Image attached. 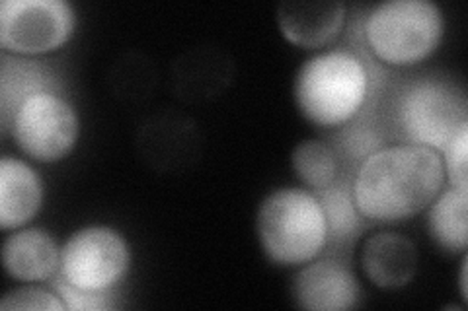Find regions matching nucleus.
Wrapping results in <instances>:
<instances>
[{
    "label": "nucleus",
    "mask_w": 468,
    "mask_h": 311,
    "mask_svg": "<svg viewBox=\"0 0 468 311\" xmlns=\"http://www.w3.org/2000/svg\"><path fill=\"white\" fill-rule=\"evenodd\" d=\"M443 183L441 154L428 146L397 144L361 161L351 191L363 218L392 224L428 209Z\"/></svg>",
    "instance_id": "obj_1"
},
{
    "label": "nucleus",
    "mask_w": 468,
    "mask_h": 311,
    "mask_svg": "<svg viewBox=\"0 0 468 311\" xmlns=\"http://www.w3.org/2000/svg\"><path fill=\"white\" fill-rule=\"evenodd\" d=\"M369 90V74L349 51H328L304 61L295 77V101L318 127H338L359 113Z\"/></svg>",
    "instance_id": "obj_2"
},
{
    "label": "nucleus",
    "mask_w": 468,
    "mask_h": 311,
    "mask_svg": "<svg viewBox=\"0 0 468 311\" xmlns=\"http://www.w3.org/2000/svg\"><path fill=\"white\" fill-rule=\"evenodd\" d=\"M256 232L263 254L280 264L309 263L328 242L324 213L314 192L292 187L277 189L261 201Z\"/></svg>",
    "instance_id": "obj_3"
},
{
    "label": "nucleus",
    "mask_w": 468,
    "mask_h": 311,
    "mask_svg": "<svg viewBox=\"0 0 468 311\" xmlns=\"http://www.w3.org/2000/svg\"><path fill=\"white\" fill-rule=\"evenodd\" d=\"M445 32L443 12L431 0H387L365 22L371 51L388 65H414L431 55Z\"/></svg>",
    "instance_id": "obj_4"
},
{
    "label": "nucleus",
    "mask_w": 468,
    "mask_h": 311,
    "mask_svg": "<svg viewBox=\"0 0 468 311\" xmlns=\"http://www.w3.org/2000/svg\"><path fill=\"white\" fill-rule=\"evenodd\" d=\"M399 123L408 144L428 146L441 154L455 132L468 123L464 94L441 80L408 86L399 99Z\"/></svg>",
    "instance_id": "obj_5"
},
{
    "label": "nucleus",
    "mask_w": 468,
    "mask_h": 311,
    "mask_svg": "<svg viewBox=\"0 0 468 311\" xmlns=\"http://www.w3.org/2000/svg\"><path fill=\"white\" fill-rule=\"evenodd\" d=\"M75 24L67 0H3L0 47L14 55L49 53L69 41Z\"/></svg>",
    "instance_id": "obj_6"
},
{
    "label": "nucleus",
    "mask_w": 468,
    "mask_h": 311,
    "mask_svg": "<svg viewBox=\"0 0 468 311\" xmlns=\"http://www.w3.org/2000/svg\"><path fill=\"white\" fill-rule=\"evenodd\" d=\"M79 129V117L70 103L55 92H43L18 109L10 135L26 156L51 164L75 148Z\"/></svg>",
    "instance_id": "obj_7"
},
{
    "label": "nucleus",
    "mask_w": 468,
    "mask_h": 311,
    "mask_svg": "<svg viewBox=\"0 0 468 311\" xmlns=\"http://www.w3.org/2000/svg\"><path fill=\"white\" fill-rule=\"evenodd\" d=\"M129 263L123 235L108 226L82 228L61 249V276L84 290H110L127 273Z\"/></svg>",
    "instance_id": "obj_8"
},
{
    "label": "nucleus",
    "mask_w": 468,
    "mask_h": 311,
    "mask_svg": "<svg viewBox=\"0 0 468 311\" xmlns=\"http://www.w3.org/2000/svg\"><path fill=\"white\" fill-rule=\"evenodd\" d=\"M291 295L299 307L309 311H346L357 306L359 288L347 266L318 261L292 278Z\"/></svg>",
    "instance_id": "obj_9"
},
{
    "label": "nucleus",
    "mask_w": 468,
    "mask_h": 311,
    "mask_svg": "<svg viewBox=\"0 0 468 311\" xmlns=\"http://www.w3.org/2000/svg\"><path fill=\"white\" fill-rule=\"evenodd\" d=\"M346 22V5L335 0L282 3L277 6V26L287 41L304 49H316L334 41Z\"/></svg>",
    "instance_id": "obj_10"
},
{
    "label": "nucleus",
    "mask_w": 468,
    "mask_h": 311,
    "mask_svg": "<svg viewBox=\"0 0 468 311\" xmlns=\"http://www.w3.org/2000/svg\"><path fill=\"white\" fill-rule=\"evenodd\" d=\"M3 264L12 278L37 283L61 269V251L48 232L27 228L10 233L5 240Z\"/></svg>",
    "instance_id": "obj_11"
},
{
    "label": "nucleus",
    "mask_w": 468,
    "mask_h": 311,
    "mask_svg": "<svg viewBox=\"0 0 468 311\" xmlns=\"http://www.w3.org/2000/svg\"><path fill=\"white\" fill-rule=\"evenodd\" d=\"M43 201V185L26 161L5 156L0 160V228H20L32 220Z\"/></svg>",
    "instance_id": "obj_12"
},
{
    "label": "nucleus",
    "mask_w": 468,
    "mask_h": 311,
    "mask_svg": "<svg viewBox=\"0 0 468 311\" xmlns=\"http://www.w3.org/2000/svg\"><path fill=\"white\" fill-rule=\"evenodd\" d=\"M361 264L365 275L380 288H399L412 280L418 254L414 244L400 233H377L363 245Z\"/></svg>",
    "instance_id": "obj_13"
},
{
    "label": "nucleus",
    "mask_w": 468,
    "mask_h": 311,
    "mask_svg": "<svg viewBox=\"0 0 468 311\" xmlns=\"http://www.w3.org/2000/svg\"><path fill=\"white\" fill-rule=\"evenodd\" d=\"M55 88V77L46 65L5 53L3 72H0V125L5 135L10 132L14 117L29 98L53 92Z\"/></svg>",
    "instance_id": "obj_14"
},
{
    "label": "nucleus",
    "mask_w": 468,
    "mask_h": 311,
    "mask_svg": "<svg viewBox=\"0 0 468 311\" xmlns=\"http://www.w3.org/2000/svg\"><path fill=\"white\" fill-rule=\"evenodd\" d=\"M431 240L449 254H464L468 245V189L451 187L430 204Z\"/></svg>",
    "instance_id": "obj_15"
},
{
    "label": "nucleus",
    "mask_w": 468,
    "mask_h": 311,
    "mask_svg": "<svg viewBox=\"0 0 468 311\" xmlns=\"http://www.w3.org/2000/svg\"><path fill=\"white\" fill-rule=\"evenodd\" d=\"M318 199L326 220L328 238L346 242L354 238L359 230V211L354 201V191L344 181L335 180L332 185L313 191Z\"/></svg>",
    "instance_id": "obj_16"
},
{
    "label": "nucleus",
    "mask_w": 468,
    "mask_h": 311,
    "mask_svg": "<svg viewBox=\"0 0 468 311\" xmlns=\"http://www.w3.org/2000/svg\"><path fill=\"white\" fill-rule=\"evenodd\" d=\"M291 164L303 183L313 191L324 189L338 180V161L332 148L320 140L301 142L291 156Z\"/></svg>",
    "instance_id": "obj_17"
},
{
    "label": "nucleus",
    "mask_w": 468,
    "mask_h": 311,
    "mask_svg": "<svg viewBox=\"0 0 468 311\" xmlns=\"http://www.w3.org/2000/svg\"><path fill=\"white\" fill-rule=\"evenodd\" d=\"M445 180L452 187L468 189V123L463 125L441 152Z\"/></svg>",
    "instance_id": "obj_18"
},
{
    "label": "nucleus",
    "mask_w": 468,
    "mask_h": 311,
    "mask_svg": "<svg viewBox=\"0 0 468 311\" xmlns=\"http://www.w3.org/2000/svg\"><path fill=\"white\" fill-rule=\"evenodd\" d=\"M0 309L3 311H10V309L63 311L67 309V306L61 298H58V294H51L48 290H41L36 286H24L5 294V298L0 300Z\"/></svg>",
    "instance_id": "obj_19"
},
{
    "label": "nucleus",
    "mask_w": 468,
    "mask_h": 311,
    "mask_svg": "<svg viewBox=\"0 0 468 311\" xmlns=\"http://www.w3.org/2000/svg\"><path fill=\"white\" fill-rule=\"evenodd\" d=\"M55 290L70 311H104L112 307V302L108 298V290L106 292H94V290H84L75 285L67 283V280L61 276L55 283Z\"/></svg>",
    "instance_id": "obj_20"
},
{
    "label": "nucleus",
    "mask_w": 468,
    "mask_h": 311,
    "mask_svg": "<svg viewBox=\"0 0 468 311\" xmlns=\"http://www.w3.org/2000/svg\"><path fill=\"white\" fill-rule=\"evenodd\" d=\"M340 148L344 152L349 154L351 160H361L365 161L371 154L383 148V140L377 135L375 130L365 129V127H354L346 130L340 140Z\"/></svg>",
    "instance_id": "obj_21"
},
{
    "label": "nucleus",
    "mask_w": 468,
    "mask_h": 311,
    "mask_svg": "<svg viewBox=\"0 0 468 311\" xmlns=\"http://www.w3.org/2000/svg\"><path fill=\"white\" fill-rule=\"evenodd\" d=\"M466 269H468V257L464 255L461 263V276H459V286H461V298L466 302L468 300V290H466Z\"/></svg>",
    "instance_id": "obj_22"
}]
</instances>
